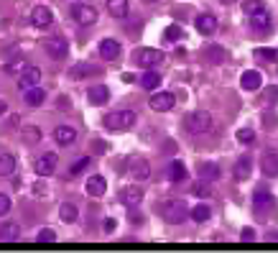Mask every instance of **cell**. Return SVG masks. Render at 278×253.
I'll list each match as a JSON object with an SVG mask.
<instances>
[{
  "label": "cell",
  "instance_id": "1",
  "mask_svg": "<svg viewBox=\"0 0 278 253\" xmlns=\"http://www.w3.org/2000/svg\"><path fill=\"white\" fill-rule=\"evenodd\" d=\"M163 59H166V54H163L161 49L141 46V49H135V52H133V62H135L138 67H143V69H156Z\"/></svg>",
  "mask_w": 278,
  "mask_h": 253
},
{
  "label": "cell",
  "instance_id": "2",
  "mask_svg": "<svg viewBox=\"0 0 278 253\" xmlns=\"http://www.w3.org/2000/svg\"><path fill=\"white\" fill-rule=\"evenodd\" d=\"M135 120H138V115L133 110H115V113L105 115V128L107 131H128L135 125Z\"/></svg>",
  "mask_w": 278,
  "mask_h": 253
},
{
  "label": "cell",
  "instance_id": "3",
  "mask_svg": "<svg viewBox=\"0 0 278 253\" xmlns=\"http://www.w3.org/2000/svg\"><path fill=\"white\" fill-rule=\"evenodd\" d=\"M186 128L191 133H197V136L199 133H209L214 128V118H212L209 110H194V113L186 115Z\"/></svg>",
  "mask_w": 278,
  "mask_h": 253
},
{
  "label": "cell",
  "instance_id": "4",
  "mask_svg": "<svg viewBox=\"0 0 278 253\" xmlns=\"http://www.w3.org/2000/svg\"><path fill=\"white\" fill-rule=\"evenodd\" d=\"M158 212H161V217L166 220V222H184V217L189 215V210H186V202H181V199H166V202H161V207H158Z\"/></svg>",
  "mask_w": 278,
  "mask_h": 253
},
{
  "label": "cell",
  "instance_id": "5",
  "mask_svg": "<svg viewBox=\"0 0 278 253\" xmlns=\"http://www.w3.org/2000/svg\"><path fill=\"white\" fill-rule=\"evenodd\" d=\"M72 18H74L79 26H92V23L97 21V8L85 6V3H77V6H72Z\"/></svg>",
  "mask_w": 278,
  "mask_h": 253
},
{
  "label": "cell",
  "instance_id": "6",
  "mask_svg": "<svg viewBox=\"0 0 278 253\" xmlns=\"http://www.w3.org/2000/svg\"><path fill=\"white\" fill-rule=\"evenodd\" d=\"M148 108L153 113H169L174 108V95L171 92H153L148 100Z\"/></svg>",
  "mask_w": 278,
  "mask_h": 253
},
{
  "label": "cell",
  "instance_id": "7",
  "mask_svg": "<svg viewBox=\"0 0 278 253\" xmlns=\"http://www.w3.org/2000/svg\"><path fill=\"white\" fill-rule=\"evenodd\" d=\"M57 164H59V159H57V154H44V156H39V161H36V174L39 176H49V174H54L57 171Z\"/></svg>",
  "mask_w": 278,
  "mask_h": 253
},
{
  "label": "cell",
  "instance_id": "8",
  "mask_svg": "<svg viewBox=\"0 0 278 253\" xmlns=\"http://www.w3.org/2000/svg\"><path fill=\"white\" fill-rule=\"evenodd\" d=\"M128 169H130V176H133L135 182H146V179L151 176V164H148L146 159H130Z\"/></svg>",
  "mask_w": 278,
  "mask_h": 253
},
{
  "label": "cell",
  "instance_id": "9",
  "mask_svg": "<svg viewBox=\"0 0 278 253\" xmlns=\"http://www.w3.org/2000/svg\"><path fill=\"white\" fill-rule=\"evenodd\" d=\"M270 26H273V18H270V13H268L265 8L258 11L255 16H250V29H253V31L265 34V31H270Z\"/></svg>",
  "mask_w": 278,
  "mask_h": 253
},
{
  "label": "cell",
  "instance_id": "10",
  "mask_svg": "<svg viewBox=\"0 0 278 253\" xmlns=\"http://www.w3.org/2000/svg\"><path fill=\"white\" fill-rule=\"evenodd\" d=\"M39 82H41V69H39V67H26V69L21 72V77H18V85H21V90L39 87Z\"/></svg>",
  "mask_w": 278,
  "mask_h": 253
},
{
  "label": "cell",
  "instance_id": "11",
  "mask_svg": "<svg viewBox=\"0 0 278 253\" xmlns=\"http://www.w3.org/2000/svg\"><path fill=\"white\" fill-rule=\"evenodd\" d=\"M51 18H54V13H51L46 6H34V11H31V23H34L36 29H46V26L51 23Z\"/></svg>",
  "mask_w": 278,
  "mask_h": 253
},
{
  "label": "cell",
  "instance_id": "12",
  "mask_svg": "<svg viewBox=\"0 0 278 253\" xmlns=\"http://www.w3.org/2000/svg\"><path fill=\"white\" fill-rule=\"evenodd\" d=\"M44 49H46V54H49L51 59H64L67 52H69V46H67L64 39H46Z\"/></svg>",
  "mask_w": 278,
  "mask_h": 253
},
{
  "label": "cell",
  "instance_id": "13",
  "mask_svg": "<svg viewBox=\"0 0 278 253\" xmlns=\"http://www.w3.org/2000/svg\"><path fill=\"white\" fill-rule=\"evenodd\" d=\"M194 26H197V31H199V34L212 36V34L217 31V18H214V16H209V13H202V16H197V18H194Z\"/></svg>",
  "mask_w": 278,
  "mask_h": 253
},
{
  "label": "cell",
  "instance_id": "14",
  "mask_svg": "<svg viewBox=\"0 0 278 253\" xmlns=\"http://www.w3.org/2000/svg\"><path fill=\"white\" fill-rule=\"evenodd\" d=\"M240 85H242V90L255 92V90H260V85H263V74H260L258 69H247V72H242Z\"/></svg>",
  "mask_w": 278,
  "mask_h": 253
},
{
  "label": "cell",
  "instance_id": "15",
  "mask_svg": "<svg viewBox=\"0 0 278 253\" xmlns=\"http://www.w3.org/2000/svg\"><path fill=\"white\" fill-rule=\"evenodd\" d=\"M87 194L90 197H102L105 192H107V182H105V176H100V174H95V176H90L87 179Z\"/></svg>",
  "mask_w": 278,
  "mask_h": 253
},
{
  "label": "cell",
  "instance_id": "16",
  "mask_svg": "<svg viewBox=\"0 0 278 253\" xmlns=\"http://www.w3.org/2000/svg\"><path fill=\"white\" fill-rule=\"evenodd\" d=\"M120 199H123L128 207H138V205L143 202V189L135 187V184H133V187H125V189L120 192Z\"/></svg>",
  "mask_w": 278,
  "mask_h": 253
},
{
  "label": "cell",
  "instance_id": "17",
  "mask_svg": "<svg viewBox=\"0 0 278 253\" xmlns=\"http://www.w3.org/2000/svg\"><path fill=\"white\" fill-rule=\"evenodd\" d=\"M260 171L265 176H278V154L275 151H268L263 159H260Z\"/></svg>",
  "mask_w": 278,
  "mask_h": 253
},
{
  "label": "cell",
  "instance_id": "18",
  "mask_svg": "<svg viewBox=\"0 0 278 253\" xmlns=\"http://www.w3.org/2000/svg\"><path fill=\"white\" fill-rule=\"evenodd\" d=\"M273 202H275V197H273L268 189H258V192H255V212H268V210H273Z\"/></svg>",
  "mask_w": 278,
  "mask_h": 253
},
{
  "label": "cell",
  "instance_id": "19",
  "mask_svg": "<svg viewBox=\"0 0 278 253\" xmlns=\"http://www.w3.org/2000/svg\"><path fill=\"white\" fill-rule=\"evenodd\" d=\"M118 54H120V44H118L115 39H102V41H100V57H102V59L113 62Z\"/></svg>",
  "mask_w": 278,
  "mask_h": 253
},
{
  "label": "cell",
  "instance_id": "20",
  "mask_svg": "<svg viewBox=\"0 0 278 253\" xmlns=\"http://www.w3.org/2000/svg\"><path fill=\"white\" fill-rule=\"evenodd\" d=\"M54 141H57L59 146H69V143L77 141V131L69 128V125H59V128L54 131Z\"/></svg>",
  "mask_w": 278,
  "mask_h": 253
},
{
  "label": "cell",
  "instance_id": "21",
  "mask_svg": "<svg viewBox=\"0 0 278 253\" xmlns=\"http://www.w3.org/2000/svg\"><path fill=\"white\" fill-rule=\"evenodd\" d=\"M250 171H253V159L250 156H240L235 161V179L237 182H245L250 176Z\"/></svg>",
  "mask_w": 278,
  "mask_h": 253
},
{
  "label": "cell",
  "instance_id": "22",
  "mask_svg": "<svg viewBox=\"0 0 278 253\" xmlns=\"http://www.w3.org/2000/svg\"><path fill=\"white\" fill-rule=\"evenodd\" d=\"M197 174L204 179V182H217L219 179V166L214 164V161H204V164H199V169H197Z\"/></svg>",
  "mask_w": 278,
  "mask_h": 253
},
{
  "label": "cell",
  "instance_id": "23",
  "mask_svg": "<svg viewBox=\"0 0 278 253\" xmlns=\"http://www.w3.org/2000/svg\"><path fill=\"white\" fill-rule=\"evenodd\" d=\"M87 97H90L92 105H105V103L110 100V90H107L105 85H95V87L87 92Z\"/></svg>",
  "mask_w": 278,
  "mask_h": 253
},
{
  "label": "cell",
  "instance_id": "24",
  "mask_svg": "<svg viewBox=\"0 0 278 253\" xmlns=\"http://www.w3.org/2000/svg\"><path fill=\"white\" fill-rule=\"evenodd\" d=\"M26 95H23V100H26V105H31V108H39V105H44V100H46V92L41 90V87H29V90H23Z\"/></svg>",
  "mask_w": 278,
  "mask_h": 253
},
{
  "label": "cell",
  "instance_id": "25",
  "mask_svg": "<svg viewBox=\"0 0 278 253\" xmlns=\"http://www.w3.org/2000/svg\"><path fill=\"white\" fill-rule=\"evenodd\" d=\"M161 74L156 72V69H146V74L141 77V87H146V90H158L161 87Z\"/></svg>",
  "mask_w": 278,
  "mask_h": 253
},
{
  "label": "cell",
  "instance_id": "26",
  "mask_svg": "<svg viewBox=\"0 0 278 253\" xmlns=\"http://www.w3.org/2000/svg\"><path fill=\"white\" fill-rule=\"evenodd\" d=\"M59 217H62V222H74V220L79 217L77 205H74V202H62V205H59Z\"/></svg>",
  "mask_w": 278,
  "mask_h": 253
},
{
  "label": "cell",
  "instance_id": "27",
  "mask_svg": "<svg viewBox=\"0 0 278 253\" xmlns=\"http://www.w3.org/2000/svg\"><path fill=\"white\" fill-rule=\"evenodd\" d=\"M16 156H11V154H0V176H11L13 171H16Z\"/></svg>",
  "mask_w": 278,
  "mask_h": 253
},
{
  "label": "cell",
  "instance_id": "28",
  "mask_svg": "<svg viewBox=\"0 0 278 253\" xmlns=\"http://www.w3.org/2000/svg\"><path fill=\"white\" fill-rule=\"evenodd\" d=\"M107 11L115 18H125L128 16V0H107Z\"/></svg>",
  "mask_w": 278,
  "mask_h": 253
},
{
  "label": "cell",
  "instance_id": "29",
  "mask_svg": "<svg viewBox=\"0 0 278 253\" xmlns=\"http://www.w3.org/2000/svg\"><path fill=\"white\" fill-rule=\"evenodd\" d=\"M18 235H21V227H18V222H6L3 227H0V240H6V243L16 240Z\"/></svg>",
  "mask_w": 278,
  "mask_h": 253
},
{
  "label": "cell",
  "instance_id": "30",
  "mask_svg": "<svg viewBox=\"0 0 278 253\" xmlns=\"http://www.w3.org/2000/svg\"><path fill=\"white\" fill-rule=\"evenodd\" d=\"M21 138H23L26 143H39V141H41V128H36V125H23V128H21Z\"/></svg>",
  "mask_w": 278,
  "mask_h": 253
},
{
  "label": "cell",
  "instance_id": "31",
  "mask_svg": "<svg viewBox=\"0 0 278 253\" xmlns=\"http://www.w3.org/2000/svg\"><path fill=\"white\" fill-rule=\"evenodd\" d=\"M275 103H278V87H265L260 92V105L263 108H273Z\"/></svg>",
  "mask_w": 278,
  "mask_h": 253
},
{
  "label": "cell",
  "instance_id": "32",
  "mask_svg": "<svg viewBox=\"0 0 278 253\" xmlns=\"http://www.w3.org/2000/svg\"><path fill=\"white\" fill-rule=\"evenodd\" d=\"M87 74H97V69H95L92 64H77V67L69 69V77H72V80H82V77H87Z\"/></svg>",
  "mask_w": 278,
  "mask_h": 253
},
{
  "label": "cell",
  "instance_id": "33",
  "mask_svg": "<svg viewBox=\"0 0 278 253\" xmlns=\"http://www.w3.org/2000/svg\"><path fill=\"white\" fill-rule=\"evenodd\" d=\"M189 215H191V220H194V222H207V220L212 217V210H209L207 205H197Z\"/></svg>",
  "mask_w": 278,
  "mask_h": 253
},
{
  "label": "cell",
  "instance_id": "34",
  "mask_svg": "<svg viewBox=\"0 0 278 253\" xmlns=\"http://www.w3.org/2000/svg\"><path fill=\"white\" fill-rule=\"evenodd\" d=\"M163 39L174 44V41L184 39V29H181V26H176V23H171V26H166V31H163Z\"/></svg>",
  "mask_w": 278,
  "mask_h": 253
},
{
  "label": "cell",
  "instance_id": "35",
  "mask_svg": "<svg viewBox=\"0 0 278 253\" xmlns=\"http://www.w3.org/2000/svg\"><path fill=\"white\" fill-rule=\"evenodd\" d=\"M171 182H184L186 179V166L181 161H171Z\"/></svg>",
  "mask_w": 278,
  "mask_h": 253
},
{
  "label": "cell",
  "instance_id": "36",
  "mask_svg": "<svg viewBox=\"0 0 278 253\" xmlns=\"http://www.w3.org/2000/svg\"><path fill=\"white\" fill-rule=\"evenodd\" d=\"M191 192H194L197 197H202V199H207V197L212 194V189H209V182H204V179H202V182H197V184L191 187Z\"/></svg>",
  "mask_w": 278,
  "mask_h": 253
},
{
  "label": "cell",
  "instance_id": "37",
  "mask_svg": "<svg viewBox=\"0 0 278 253\" xmlns=\"http://www.w3.org/2000/svg\"><path fill=\"white\" fill-rule=\"evenodd\" d=\"M255 57H260V59H265V62H278V49H265V46H260V49H255Z\"/></svg>",
  "mask_w": 278,
  "mask_h": 253
},
{
  "label": "cell",
  "instance_id": "38",
  "mask_svg": "<svg viewBox=\"0 0 278 253\" xmlns=\"http://www.w3.org/2000/svg\"><path fill=\"white\" fill-rule=\"evenodd\" d=\"M242 11H245L247 16H255L258 11H263V3H260V0H245V3H242Z\"/></svg>",
  "mask_w": 278,
  "mask_h": 253
},
{
  "label": "cell",
  "instance_id": "39",
  "mask_svg": "<svg viewBox=\"0 0 278 253\" xmlns=\"http://www.w3.org/2000/svg\"><path fill=\"white\" fill-rule=\"evenodd\" d=\"M207 57H209L212 64H219V62L225 59V52H222L219 46H209V49H207Z\"/></svg>",
  "mask_w": 278,
  "mask_h": 253
},
{
  "label": "cell",
  "instance_id": "40",
  "mask_svg": "<svg viewBox=\"0 0 278 253\" xmlns=\"http://www.w3.org/2000/svg\"><path fill=\"white\" fill-rule=\"evenodd\" d=\"M275 125H278V115H275V113H270V110H268V113H263V128H265V131H273Z\"/></svg>",
  "mask_w": 278,
  "mask_h": 253
},
{
  "label": "cell",
  "instance_id": "41",
  "mask_svg": "<svg viewBox=\"0 0 278 253\" xmlns=\"http://www.w3.org/2000/svg\"><path fill=\"white\" fill-rule=\"evenodd\" d=\"M54 240H57V235H54V230H49V227L39 230V235H36V243H54Z\"/></svg>",
  "mask_w": 278,
  "mask_h": 253
},
{
  "label": "cell",
  "instance_id": "42",
  "mask_svg": "<svg viewBox=\"0 0 278 253\" xmlns=\"http://www.w3.org/2000/svg\"><path fill=\"white\" fill-rule=\"evenodd\" d=\"M237 141H240V143H253V141H255V133H253L250 128H240V131H237Z\"/></svg>",
  "mask_w": 278,
  "mask_h": 253
},
{
  "label": "cell",
  "instance_id": "43",
  "mask_svg": "<svg viewBox=\"0 0 278 253\" xmlns=\"http://www.w3.org/2000/svg\"><path fill=\"white\" fill-rule=\"evenodd\" d=\"M90 156H82V159H77V164H72V174H79V171H85L87 166H90Z\"/></svg>",
  "mask_w": 278,
  "mask_h": 253
},
{
  "label": "cell",
  "instance_id": "44",
  "mask_svg": "<svg viewBox=\"0 0 278 253\" xmlns=\"http://www.w3.org/2000/svg\"><path fill=\"white\" fill-rule=\"evenodd\" d=\"M8 210H11V197L0 192V215H8Z\"/></svg>",
  "mask_w": 278,
  "mask_h": 253
},
{
  "label": "cell",
  "instance_id": "45",
  "mask_svg": "<svg viewBox=\"0 0 278 253\" xmlns=\"http://www.w3.org/2000/svg\"><path fill=\"white\" fill-rule=\"evenodd\" d=\"M21 69H26L23 59H18V62H13V64H6V72H8V74H16V72H21Z\"/></svg>",
  "mask_w": 278,
  "mask_h": 253
},
{
  "label": "cell",
  "instance_id": "46",
  "mask_svg": "<svg viewBox=\"0 0 278 253\" xmlns=\"http://www.w3.org/2000/svg\"><path fill=\"white\" fill-rule=\"evenodd\" d=\"M92 151H95V154H105V151H107V143L100 141V138H95V141H92Z\"/></svg>",
  "mask_w": 278,
  "mask_h": 253
},
{
  "label": "cell",
  "instance_id": "47",
  "mask_svg": "<svg viewBox=\"0 0 278 253\" xmlns=\"http://www.w3.org/2000/svg\"><path fill=\"white\" fill-rule=\"evenodd\" d=\"M242 240H245V243H253V240H255V233H253V227H242Z\"/></svg>",
  "mask_w": 278,
  "mask_h": 253
},
{
  "label": "cell",
  "instance_id": "48",
  "mask_svg": "<svg viewBox=\"0 0 278 253\" xmlns=\"http://www.w3.org/2000/svg\"><path fill=\"white\" fill-rule=\"evenodd\" d=\"M115 225H118V222H115V217H107L102 227H105V233H113V230H115Z\"/></svg>",
  "mask_w": 278,
  "mask_h": 253
},
{
  "label": "cell",
  "instance_id": "49",
  "mask_svg": "<svg viewBox=\"0 0 278 253\" xmlns=\"http://www.w3.org/2000/svg\"><path fill=\"white\" fill-rule=\"evenodd\" d=\"M128 217H130V220H133V222H141V220H143V217H141V215H138V212H130V215H128Z\"/></svg>",
  "mask_w": 278,
  "mask_h": 253
},
{
  "label": "cell",
  "instance_id": "50",
  "mask_svg": "<svg viewBox=\"0 0 278 253\" xmlns=\"http://www.w3.org/2000/svg\"><path fill=\"white\" fill-rule=\"evenodd\" d=\"M6 110H8V105H6V100H0V115H3Z\"/></svg>",
  "mask_w": 278,
  "mask_h": 253
},
{
  "label": "cell",
  "instance_id": "51",
  "mask_svg": "<svg viewBox=\"0 0 278 253\" xmlns=\"http://www.w3.org/2000/svg\"><path fill=\"white\" fill-rule=\"evenodd\" d=\"M146 3H158V0H146Z\"/></svg>",
  "mask_w": 278,
  "mask_h": 253
},
{
  "label": "cell",
  "instance_id": "52",
  "mask_svg": "<svg viewBox=\"0 0 278 253\" xmlns=\"http://www.w3.org/2000/svg\"><path fill=\"white\" fill-rule=\"evenodd\" d=\"M222 3H225V6H227V3H232V0H222Z\"/></svg>",
  "mask_w": 278,
  "mask_h": 253
}]
</instances>
